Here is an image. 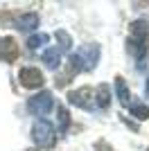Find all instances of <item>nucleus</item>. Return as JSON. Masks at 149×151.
Wrapping results in <instances>:
<instances>
[{"mask_svg": "<svg viewBox=\"0 0 149 151\" xmlns=\"http://www.w3.org/2000/svg\"><path fill=\"white\" fill-rule=\"evenodd\" d=\"M32 138H34V142H36L41 149H48V147L54 145V129H52V124L45 120H36L34 122V126H32Z\"/></svg>", "mask_w": 149, "mask_h": 151, "instance_id": "obj_1", "label": "nucleus"}, {"mask_svg": "<svg viewBox=\"0 0 149 151\" xmlns=\"http://www.w3.org/2000/svg\"><path fill=\"white\" fill-rule=\"evenodd\" d=\"M52 104H54L52 95H50L48 90H43V93H38V95H34V97L27 99V111H30L32 115L43 117V115H48L50 111H52Z\"/></svg>", "mask_w": 149, "mask_h": 151, "instance_id": "obj_2", "label": "nucleus"}, {"mask_svg": "<svg viewBox=\"0 0 149 151\" xmlns=\"http://www.w3.org/2000/svg\"><path fill=\"white\" fill-rule=\"evenodd\" d=\"M70 104H74V106L79 108H86V111H95V93L93 88H79V90H72V93L68 95Z\"/></svg>", "mask_w": 149, "mask_h": 151, "instance_id": "obj_3", "label": "nucleus"}, {"mask_svg": "<svg viewBox=\"0 0 149 151\" xmlns=\"http://www.w3.org/2000/svg\"><path fill=\"white\" fill-rule=\"evenodd\" d=\"M77 57L84 63V70H93L99 59V45H81L77 50Z\"/></svg>", "mask_w": 149, "mask_h": 151, "instance_id": "obj_4", "label": "nucleus"}, {"mask_svg": "<svg viewBox=\"0 0 149 151\" xmlns=\"http://www.w3.org/2000/svg\"><path fill=\"white\" fill-rule=\"evenodd\" d=\"M18 79H20V83H23L25 88H41V86H43V75H41V70H36V68H20Z\"/></svg>", "mask_w": 149, "mask_h": 151, "instance_id": "obj_5", "label": "nucleus"}, {"mask_svg": "<svg viewBox=\"0 0 149 151\" xmlns=\"http://www.w3.org/2000/svg\"><path fill=\"white\" fill-rule=\"evenodd\" d=\"M18 57V45L12 36H0V59L5 61H16Z\"/></svg>", "mask_w": 149, "mask_h": 151, "instance_id": "obj_6", "label": "nucleus"}, {"mask_svg": "<svg viewBox=\"0 0 149 151\" xmlns=\"http://www.w3.org/2000/svg\"><path fill=\"white\" fill-rule=\"evenodd\" d=\"M16 27L20 32H32L38 27V14L30 12V14H23L20 18H16Z\"/></svg>", "mask_w": 149, "mask_h": 151, "instance_id": "obj_7", "label": "nucleus"}, {"mask_svg": "<svg viewBox=\"0 0 149 151\" xmlns=\"http://www.w3.org/2000/svg\"><path fill=\"white\" fill-rule=\"evenodd\" d=\"M43 63L48 68L54 70L56 65L61 63V50H59V47H45L43 50Z\"/></svg>", "mask_w": 149, "mask_h": 151, "instance_id": "obj_8", "label": "nucleus"}, {"mask_svg": "<svg viewBox=\"0 0 149 151\" xmlns=\"http://www.w3.org/2000/svg\"><path fill=\"white\" fill-rule=\"evenodd\" d=\"M147 34H149L147 20H136V23H131V38H136V41H147Z\"/></svg>", "mask_w": 149, "mask_h": 151, "instance_id": "obj_9", "label": "nucleus"}, {"mask_svg": "<svg viewBox=\"0 0 149 151\" xmlns=\"http://www.w3.org/2000/svg\"><path fill=\"white\" fill-rule=\"evenodd\" d=\"M108 101H111V88H108L106 83H102L97 88V95H95V104H97L99 108H106Z\"/></svg>", "mask_w": 149, "mask_h": 151, "instance_id": "obj_10", "label": "nucleus"}, {"mask_svg": "<svg viewBox=\"0 0 149 151\" xmlns=\"http://www.w3.org/2000/svg\"><path fill=\"white\" fill-rule=\"evenodd\" d=\"M115 90H118V99H120V104L129 106V104H131V97H129V90H127V83H124L122 77H118V79H115Z\"/></svg>", "mask_w": 149, "mask_h": 151, "instance_id": "obj_11", "label": "nucleus"}, {"mask_svg": "<svg viewBox=\"0 0 149 151\" xmlns=\"http://www.w3.org/2000/svg\"><path fill=\"white\" fill-rule=\"evenodd\" d=\"M129 108H131V113L136 115L138 120H147L149 117V108L145 106V104H140V101H131Z\"/></svg>", "mask_w": 149, "mask_h": 151, "instance_id": "obj_12", "label": "nucleus"}, {"mask_svg": "<svg viewBox=\"0 0 149 151\" xmlns=\"http://www.w3.org/2000/svg\"><path fill=\"white\" fill-rule=\"evenodd\" d=\"M48 38H50L48 34H34V36L27 38V47H30V50H38L41 45L48 43Z\"/></svg>", "mask_w": 149, "mask_h": 151, "instance_id": "obj_13", "label": "nucleus"}, {"mask_svg": "<svg viewBox=\"0 0 149 151\" xmlns=\"http://www.w3.org/2000/svg\"><path fill=\"white\" fill-rule=\"evenodd\" d=\"M56 117H59V131H61V133H66V129H68V124H70L68 111H66L63 106H59V111H56Z\"/></svg>", "mask_w": 149, "mask_h": 151, "instance_id": "obj_14", "label": "nucleus"}, {"mask_svg": "<svg viewBox=\"0 0 149 151\" xmlns=\"http://www.w3.org/2000/svg\"><path fill=\"white\" fill-rule=\"evenodd\" d=\"M56 41H61V47H63V50H70V45H72L70 36H68V34H66L63 29H59V32H56Z\"/></svg>", "mask_w": 149, "mask_h": 151, "instance_id": "obj_15", "label": "nucleus"}, {"mask_svg": "<svg viewBox=\"0 0 149 151\" xmlns=\"http://www.w3.org/2000/svg\"><path fill=\"white\" fill-rule=\"evenodd\" d=\"M97 149H102V151H113V149H108V147H106V142H97Z\"/></svg>", "mask_w": 149, "mask_h": 151, "instance_id": "obj_16", "label": "nucleus"}, {"mask_svg": "<svg viewBox=\"0 0 149 151\" xmlns=\"http://www.w3.org/2000/svg\"><path fill=\"white\" fill-rule=\"evenodd\" d=\"M145 90H147V95H149V81H147V86H145Z\"/></svg>", "mask_w": 149, "mask_h": 151, "instance_id": "obj_17", "label": "nucleus"}, {"mask_svg": "<svg viewBox=\"0 0 149 151\" xmlns=\"http://www.w3.org/2000/svg\"><path fill=\"white\" fill-rule=\"evenodd\" d=\"M147 151H149V149H147Z\"/></svg>", "mask_w": 149, "mask_h": 151, "instance_id": "obj_18", "label": "nucleus"}]
</instances>
